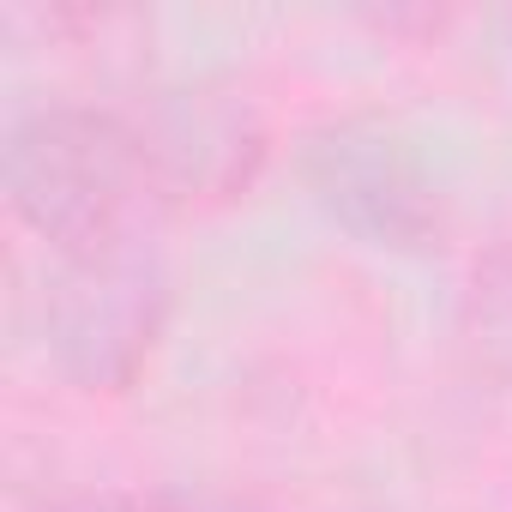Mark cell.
Returning a JSON list of instances; mask_svg holds the SVG:
<instances>
[{
    "label": "cell",
    "instance_id": "6da1fadb",
    "mask_svg": "<svg viewBox=\"0 0 512 512\" xmlns=\"http://www.w3.org/2000/svg\"><path fill=\"white\" fill-rule=\"evenodd\" d=\"M7 193L19 217L61 253L109 247L139 229L151 169L121 115L103 109H31L7 139Z\"/></svg>",
    "mask_w": 512,
    "mask_h": 512
},
{
    "label": "cell",
    "instance_id": "7a4b0ae2",
    "mask_svg": "<svg viewBox=\"0 0 512 512\" xmlns=\"http://www.w3.org/2000/svg\"><path fill=\"white\" fill-rule=\"evenodd\" d=\"M163 314L169 278L139 235L79 247L61 253V272L49 284V350L85 386H127L151 356Z\"/></svg>",
    "mask_w": 512,
    "mask_h": 512
},
{
    "label": "cell",
    "instance_id": "3957f363",
    "mask_svg": "<svg viewBox=\"0 0 512 512\" xmlns=\"http://www.w3.org/2000/svg\"><path fill=\"white\" fill-rule=\"evenodd\" d=\"M308 193L374 247H422L440 229V199L410 145L380 121H326L302 139Z\"/></svg>",
    "mask_w": 512,
    "mask_h": 512
},
{
    "label": "cell",
    "instance_id": "277c9868",
    "mask_svg": "<svg viewBox=\"0 0 512 512\" xmlns=\"http://www.w3.org/2000/svg\"><path fill=\"white\" fill-rule=\"evenodd\" d=\"M127 127L139 139V157L157 193L229 199L253 181V169L266 157V127L253 115V103L211 79L157 85Z\"/></svg>",
    "mask_w": 512,
    "mask_h": 512
},
{
    "label": "cell",
    "instance_id": "5b68a950",
    "mask_svg": "<svg viewBox=\"0 0 512 512\" xmlns=\"http://www.w3.org/2000/svg\"><path fill=\"white\" fill-rule=\"evenodd\" d=\"M464 338L494 374L512 380V247H494L476 260L464 290Z\"/></svg>",
    "mask_w": 512,
    "mask_h": 512
}]
</instances>
